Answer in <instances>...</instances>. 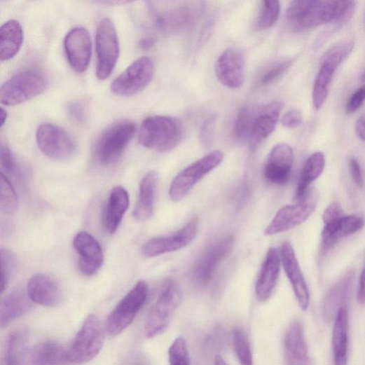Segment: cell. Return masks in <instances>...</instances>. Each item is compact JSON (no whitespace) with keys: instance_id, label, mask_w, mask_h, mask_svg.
<instances>
[{"instance_id":"cell-1","label":"cell","mask_w":365,"mask_h":365,"mask_svg":"<svg viewBox=\"0 0 365 365\" xmlns=\"http://www.w3.org/2000/svg\"><path fill=\"white\" fill-rule=\"evenodd\" d=\"M184 133V128L177 118L153 116L144 120L139 139L144 146L165 152L174 149L179 144Z\"/></svg>"},{"instance_id":"cell-2","label":"cell","mask_w":365,"mask_h":365,"mask_svg":"<svg viewBox=\"0 0 365 365\" xmlns=\"http://www.w3.org/2000/svg\"><path fill=\"white\" fill-rule=\"evenodd\" d=\"M182 300L183 294L177 282L172 279L167 280L148 313L144 326L147 338H155L167 329Z\"/></svg>"},{"instance_id":"cell-3","label":"cell","mask_w":365,"mask_h":365,"mask_svg":"<svg viewBox=\"0 0 365 365\" xmlns=\"http://www.w3.org/2000/svg\"><path fill=\"white\" fill-rule=\"evenodd\" d=\"M47 85L46 76L39 71L28 69L19 72L2 86L0 102L6 106L20 104L41 95Z\"/></svg>"},{"instance_id":"cell-4","label":"cell","mask_w":365,"mask_h":365,"mask_svg":"<svg viewBox=\"0 0 365 365\" xmlns=\"http://www.w3.org/2000/svg\"><path fill=\"white\" fill-rule=\"evenodd\" d=\"M104 338L101 319L95 315H90L67 350L68 361L78 364L92 360L101 351Z\"/></svg>"},{"instance_id":"cell-5","label":"cell","mask_w":365,"mask_h":365,"mask_svg":"<svg viewBox=\"0 0 365 365\" xmlns=\"http://www.w3.org/2000/svg\"><path fill=\"white\" fill-rule=\"evenodd\" d=\"M148 292L146 282L140 280L120 301L111 312L106 322V330L110 336H118L130 326L144 305Z\"/></svg>"},{"instance_id":"cell-6","label":"cell","mask_w":365,"mask_h":365,"mask_svg":"<svg viewBox=\"0 0 365 365\" xmlns=\"http://www.w3.org/2000/svg\"><path fill=\"white\" fill-rule=\"evenodd\" d=\"M136 128L129 120L120 121L107 129L95 146V157L102 165L116 162L132 139Z\"/></svg>"},{"instance_id":"cell-7","label":"cell","mask_w":365,"mask_h":365,"mask_svg":"<svg viewBox=\"0 0 365 365\" xmlns=\"http://www.w3.org/2000/svg\"><path fill=\"white\" fill-rule=\"evenodd\" d=\"M223 156L221 151H212L180 172L171 184V198L176 202L184 199L199 181L221 164Z\"/></svg>"},{"instance_id":"cell-8","label":"cell","mask_w":365,"mask_h":365,"mask_svg":"<svg viewBox=\"0 0 365 365\" xmlns=\"http://www.w3.org/2000/svg\"><path fill=\"white\" fill-rule=\"evenodd\" d=\"M97 55V76L106 79L112 73L119 57V42L116 28L109 18L99 24L96 34Z\"/></svg>"},{"instance_id":"cell-9","label":"cell","mask_w":365,"mask_h":365,"mask_svg":"<svg viewBox=\"0 0 365 365\" xmlns=\"http://www.w3.org/2000/svg\"><path fill=\"white\" fill-rule=\"evenodd\" d=\"M317 200V192L310 189L305 198L296 205L281 208L266 228L265 235L287 232L303 223L315 212Z\"/></svg>"},{"instance_id":"cell-10","label":"cell","mask_w":365,"mask_h":365,"mask_svg":"<svg viewBox=\"0 0 365 365\" xmlns=\"http://www.w3.org/2000/svg\"><path fill=\"white\" fill-rule=\"evenodd\" d=\"M154 65L149 57L133 62L111 85V91L119 96H132L144 90L151 82Z\"/></svg>"},{"instance_id":"cell-11","label":"cell","mask_w":365,"mask_h":365,"mask_svg":"<svg viewBox=\"0 0 365 365\" xmlns=\"http://www.w3.org/2000/svg\"><path fill=\"white\" fill-rule=\"evenodd\" d=\"M36 142L40 150L48 158L65 160L72 157L76 144L63 129L51 124L40 125L36 131Z\"/></svg>"},{"instance_id":"cell-12","label":"cell","mask_w":365,"mask_h":365,"mask_svg":"<svg viewBox=\"0 0 365 365\" xmlns=\"http://www.w3.org/2000/svg\"><path fill=\"white\" fill-rule=\"evenodd\" d=\"M354 4H347L340 0H319V1L294 25L298 29L315 28L333 20L343 22L352 13Z\"/></svg>"},{"instance_id":"cell-13","label":"cell","mask_w":365,"mask_h":365,"mask_svg":"<svg viewBox=\"0 0 365 365\" xmlns=\"http://www.w3.org/2000/svg\"><path fill=\"white\" fill-rule=\"evenodd\" d=\"M235 242L232 235L217 240L198 259L193 270L194 281L206 285L214 277L221 263L230 254Z\"/></svg>"},{"instance_id":"cell-14","label":"cell","mask_w":365,"mask_h":365,"mask_svg":"<svg viewBox=\"0 0 365 365\" xmlns=\"http://www.w3.org/2000/svg\"><path fill=\"white\" fill-rule=\"evenodd\" d=\"M198 228V220L193 219L173 235L149 240L143 245L142 253L145 257L151 258L181 250L195 239Z\"/></svg>"},{"instance_id":"cell-15","label":"cell","mask_w":365,"mask_h":365,"mask_svg":"<svg viewBox=\"0 0 365 365\" xmlns=\"http://www.w3.org/2000/svg\"><path fill=\"white\" fill-rule=\"evenodd\" d=\"M219 82L230 89L240 88L245 78V57L242 50L229 48L218 59L215 65Z\"/></svg>"},{"instance_id":"cell-16","label":"cell","mask_w":365,"mask_h":365,"mask_svg":"<svg viewBox=\"0 0 365 365\" xmlns=\"http://www.w3.org/2000/svg\"><path fill=\"white\" fill-rule=\"evenodd\" d=\"M64 46L72 69L78 73L85 72L90 65L92 55L89 32L84 27L74 28L67 34Z\"/></svg>"},{"instance_id":"cell-17","label":"cell","mask_w":365,"mask_h":365,"mask_svg":"<svg viewBox=\"0 0 365 365\" xmlns=\"http://www.w3.org/2000/svg\"><path fill=\"white\" fill-rule=\"evenodd\" d=\"M294 162V153L290 145L281 143L275 146L266 162L265 179L273 184H286L291 177Z\"/></svg>"},{"instance_id":"cell-18","label":"cell","mask_w":365,"mask_h":365,"mask_svg":"<svg viewBox=\"0 0 365 365\" xmlns=\"http://www.w3.org/2000/svg\"><path fill=\"white\" fill-rule=\"evenodd\" d=\"M73 246L78 256V267L84 275L96 274L104 263V254L99 242L87 232L78 233Z\"/></svg>"},{"instance_id":"cell-19","label":"cell","mask_w":365,"mask_h":365,"mask_svg":"<svg viewBox=\"0 0 365 365\" xmlns=\"http://www.w3.org/2000/svg\"><path fill=\"white\" fill-rule=\"evenodd\" d=\"M280 256L284 270L291 283L299 305L303 310H307L310 303V293L295 251L290 242H283Z\"/></svg>"},{"instance_id":"cell-20","label":"cell","mask_w":365,"mask_h":365,"mask_svg":"<svg viewBox=\"0 0 365 365\" xmlns=\"http://www.w3.org/2000/svg\"><path fill=\"white\" fill-rule=\"evenodd\" d=\"M363 217L359 215L342 216L326 223L322 232V249L326 252L342 238L354 234L364 226Z\"/></svg>"},{"instance_id":"cell-21","label":"cell","mask_w":365,"mask_h":365,"mask_svg":"<svg viewBox=\"0 0 365 365\" xmlns=\"http://www.w3.org/2000/svg\"><path fill=\"white\" fill-rule=\"evenodd\" d=\"M282 109L281 102H274L257 111L249 137L252 150H256L261 144L274 132Z\"/></svg>"},{"instance_id":"cell-22","label":"cell","mask_w":365,"mask_h":365,"mask_svg":"<svg viewBox=\"0 0 365 365\" xmlns=\"http://www.w3.org/2000/svg\"><path fill=\"white\" fill-rule=\"evenodd\" d=\"M27 291L33 303L46 307L56 306L61 300L58 284L45 274L33 275L28 281Z\"/></svg>"},{"instance_id":"cell-23","label":"cell","mask_w":365,"mask_h":365,"mask_svg":"<svg viewBox=\"0 0 365 365\" xmlns=\"http://www.w3.org/2000/svg\"><path fill=\"white\" fill-rule=\"evenodd\" d=\"M280 251L277 248L268 250L256 284V293L261 301H266L272 295L280 275Z\"/></svg>"},{"instance_id":"cell-24","label":"cell","mask_w":365,"mask_h":365,"mask_svg":"<svg viewBox=\"0 0 365 365\" xmlns=\"http://www.w3.org/2000/svg\"><path fill=\"white\" fill-rule=\"evenodd\" d=\"M130 207V196L127 190L120 186L114 188L110 193L104 215V223L108 233L113 234Z\"/></svg>"},{"instance_id":"cell-25","label":"cell","mask_w":365,"mask_h":365,"mask_svg":"<svg viewBox=\"0 0 365 365\" xmlns=\"http://www.w3.org/2000/svg\"><path fill=\"white\" fill-rule=\"evenodd\" d=\"M286 359L289 364H310L303 329L300 322H294L285 338Z\"/></svg>"},{"instance_id":"cell-26","label":"cell","mask_w":365,"mask_h":365,"mask_svg":"<svg viewBox=\"0 0 365 365\" xmlns=\"http://www.w3.org/2000/svg\"><path fill=\"white\" fill-rule=\"evenodd\" d=\"M157 184L158 174L155 171L149 172L142 179L139 199L133 213L137 221H145L152 216Z\"/></svg>"},{"instance_id":"cell-27","label":"cell","mask_w":365,"mask_h":365,"mask_svg":"<svg viewBox=\"0 0 365 365\" xmlns=\"http://www.w3.org/2000/svg\"><path fill=\"white\" fill-rule=\"evenodd\" d=\"M24 39L21 25L16 20L6 22L0 29V60L8 61L19 53Z\"/></svg>"},{"instance_id":"cell-28","label":"cell","mask_w":365,"mask_h":365,"mask_svg":"<svg viewBox=\"0 0 365 365\" xmlns=\"http://www.w3.org/2000/svg\"><path fill=\"white\" fill-rule=\"evenodd\" d=\"M31 299L25 290L17 289L8 294L0 306V319L2 327L25 314L32 307Z\"/></svg>"},{"instance_id":"cell-29","label":"cell","mask_w":365,"mask_h":365,"mask_svg":"<svg viewBox=\"0 0 365 365\" xmlns=\"http://www.w3.org/2000/svg\"><path fill=\"white\" fill-rule=\"evenodd\" d=\"M324 166H326V159L321 152H316L307 159L297 185L295 193L296 201L300 202L305 198L310 190V185L321 176Z\"/></svg>"},{"instance_id":"cell-30","label":"cell","mask_w":365,"mask_h":365,"mask_svg":"<svg viewBox=\"0 0 365 365\" xmlns=\"http://www.w3.org/2000/svg\"><path fill=\"white\" fill-rule=\"evenodd\" d=\"M348 329V313L346 308L342 307L337 312L333 332V350L336 364H347Z\"/></svg>"},{"instance_id":"cell-31","label":"cell","mask_w":365,"mask_h":365,"mask_svg":"<svg viewBox=\"0 0 365 365\" xmlns=\"http://www.w3.org/2000/svg\"><path fill=\"white\" fill-rule=\"evenodd\" d=\"M68 361L67 350L54 341L41 343L30 349L27 363L57 364Z\"/></svg>"},{"instance_id":"cell-32","label":"cell","mask_w":365,"mask_h":365,"mask_svg":"<svg viewBox=\"0 0 365 365\" xmlns=\"http://www.w3.org/2000/svg\"><path fill=\"white\" fill-rule=\"evenodd\" d=\"M29 336L25 330L13 332L9 336L6 350L7 364H23L27 363L30 351Z\"/></svg>"},{"instance_id":"cell-33","label":"cell","mask_w":365,"mask_h":365,"mask_svg":"<svg viewBox=\"0 0 365 365\" xmlns=\"http://www.w3.org/2000/svg\"><path fill=\"white\" fill-rule=\"evenodd\" d=\"M352 276L350 275L341 280L328 294L323 303V315L330 319L333 315H337V309L345 307L347 296L352 288Z\"/></svg>"},{"instance_id":"cell-34","label":"cell","mask_w":365,"mask_h":365,"mask_svg":"<svg viewBox=\"0 0 365 365\" xmlns=\"http://www.w3.org/2000/svg\"><path fill=\"white\" fill-rule=\"evenodd\" d=\"M337 69L329 63L321 62V67L315 80L312 92L313 105L316 110H319L326 102L329 86Z\"/></svg>"},{"instance_id":"cell-35","label":"cell","mask_w":365,"mask_h":365,"mask_svg":"<svg viewBox=\"0 0 365 365\" xmlns=\"http://www.w3.org/2000/svg\"><path fill=\"white\" fill-rule=\"evenodd\" d=\"M256 111L249 106H242L238 111L234 125V136L236 139L242 140L250 137Z\"/></svg>"},{"instance_id":"cell-36","label":"cell","mask_w":365,"mask_h":365,"mask_svg":"<svg viewBox=\"0 0 365 365\" xmlns=\"http://www.w3.org/2000/svg\"><path fill=\"white\" fill-rule=\"evenodd\" d=\"M0 209L6 214L15 213L19 205L18 197L15 188L4 174L0 177Z\"/></svg>"},{"instance_id":"cell-37","label":"cell","mask_w":365,"mask_h":365,"mask_svg":"<svg viewBox=\"0 0 365 365\" xmlns=\"http://www.w3.org/2000/svg\"><path fill=\"white\" fill-rule=\"evenodd\" d=\"M280 14V0H263V7L256 22V28L263 30L272 27Z\"/></svg>"},{"instance_id":"cell-38","label":"cell","mask_w":365,"mask_h":365,"mask_svg":"<svg viewBox=\"0 0 365 365\" xmlns=\"http://www.w3.org/2000/svg\"><path fill=\"white\" fill-rule=\"evenodd\" d=\"M233 343L237 357L241 364H253V355L249 338L245 331L236 328L233 330Z\"/></svg>"},{"instance_id":"cell-39","label":"cell","mask_w":365,"mask_h":365,"mask_svg":"<svg viewBox=\"0 0 365 365\" xmlns=\"http://www.w3.org/2000/svg\"><path fill=\"white\" fill-rule=\"evenodd\" d=\"M294 62V59H288L271 65L261 74L258 82L259 86L266 87L275 82L277 79L289 70Z\"/></svg>"},{"instance_id":"cell-40","label":"cell","mask_w":365,"mask_h":365,"mask_svg":"<svg viewBox=\"0 0 365 365\" xmlns=\"http://www.w3.org/2000/svg\"><path fill=\"white\" fill-rule=\"evenodd\" d=\"M354 47L352 41L338 43L324 55L321 62H327L338 68L349 57Z\"/></svg>"},{"instance_id":"cell-41","label":"cell","mask_w":365,"mask_h":365,"mask_svg":"<svg viewBox=\"0 0 365 365\" xmlns=\"http://www.w3.org/2000/svg\"><path fill=\"white\" fill-rule=\"evenodd\" d=\"M169 358L171 364H191V358L186 340L179 337L177 338L169 350Z\"/></svg>"},{"instance_id":"cell-42","label":"cell","mask_w":365,"mask_h":365,"mask_svg":"<svg viewBox=\"0 0 365 365\" xmlns=\"http://www.w3.org/2000/svg\"><path fill=\"white\" fill-rule=\"evenodd\" d=\"M17 266V259L14 254L8 249L1 250V268H2V281L1 291L2 294L5 292L8 288L12 275L15 271Z\"/></svg>"},{"instance_id":"cell-43","label":"cell","mask_w":365,"mask_h":365,"mask_svg":"<svg viewBox=\"0 0 365 365\" xmlns=\"http://www.w3.org/2000/svg\"><path fill=\"white\" fill-rule=\"evenodd\" d=\"M319 1V0H293L287 11L289 21L294 25Z\"/></svg>"},{"instance_id":"cell-44","label":"cell","mask_w":365,"mask_h":365,"mask_svg":"<svg viewBox=\"0 0 365 365\" xmlns=\"http://www.w3.org/2000/svg\"><path fill=\"white\" fill-rule=\"evenodd\" d=\"M216 117L213 115L209 117L202 124L199 138L202 146L209 149L212 146L216 128Z\"/></svg>"},{"instance_id":"cell-45","label":"cell","mask_w":365,"mask_h":365,"mask_svg":"<svg viewBox=\"0 0 365 365\" xmlns=\"http://www.w3.org/2000/svg\"><path fill=\"white\" fill-rule=\"evenodd\" d=\"M0 165L3 173L11 174L15 169V162L11 151L7 145L2 144L0 149Z\"/></svg>"},{"instance_id":"cell-46","label":"cell","mask_w":365,"mask_h":365,"mask_svg":"<svg viewBox=\"0 0 365 365\" xmlns=\"http://www.w3.org/2000/svg\"><path fill=\"white\" fill-rule=\"evenodd\" d=\"M303 123L302 113L296 109L291 110L284 114L282 118V124L289 129H296L300 128Z\"/></svg>"},{"instance_id":"cell-47","label":"cell","mask_w":365,"mask_h":365,"mask_svg":"<svg viewBox=\"0 0 365 365\" xmlns=\"http://www.w3.org/2000/svg\"><path fill=\"white\" fill-rule=\"evenodd\" d=\"M365 102V85L358 89L349 99L346 111L347 113L357 111Z\"/></svg>"},{"instance_id":"cell-48","label":"cell","mask_w":365,"mask_h":365,"mask_svg":"<svg viewBox=\"0 0 365 365\" xmlns=\"http://www.w3.org/2000/svg\"><path fill=\"white\" fill-rule=\"evenodd\" d=\"M69 116L78 123H83L85 119V110L79 103H72L69 106Z\"/></svg>"},{"instance_id":"cell-49","label":"cell","mask_w":365,"mask_h":365,"mask_svg":"<svg viewBox=\"0 0 365 365\" xmlns=\"http://www.w3.org/2000/svg\"><path fill=\"white\" fill-rule=\"evenodd\" d=\"M342 216H343V210L339 202H333V204L324 211L323 221L324 223H326Z\"/></svg>"},{"instance_id":"cell-50","label":"cell","mask_w":365,"mask_h":365,"mask_svg":"<svg viewBox=\"0 0 365 365\" xmlns=\"http://www.w3.org/2000/svg\"><path fill=\"white\" fill-rule=\"evenodd\" d=\"M350 166L351 175L355 184L359 188H363L364 179L358 160L354 158H351Z\"/></svg>"},{"instance_id":"cell-51","label":"cell","mask_w":365,"mask_h":365,"mask_svg":"<svg viewBox=\"0 0 365 365\" xmlns=\"http://www.w3.org/2000/svg\"><path fill=\"white\" fill-rule=\"evenodd\" d=\"M357 300L360 304L365 303V266L363 268V270L361 272L360 279H359V289H358V293H357Z\"/></svg>"},{"instance_id":"cell-52","label":"cell","mask_w":365,"mask_h":365,"mask_svg":"<svg viewBox=\"0 0 365 365\" xmlns=\"http://www.w3.org/2000/svg\"><path fill=\"white\" fill-rule=\"evenodd\" d=\"M92 1L104 6H116L130 4L137 0H92Z\"/></svg>"},{"instance_id":"cell-53","label":"cell","mask_w":365,"mask_h":365,"mask_svg":"<svg viewBox=\"0 0 365 365\" xmlns=\"http://www.w3.org/2000/svg\"><path fill=\"white\" fill-rule=\"evenodd\" d=\"M355 130L358 137L365 142V115H363L358 118Z\"/></svg>"},{"instance_id":"cell-54","label":"cell","mask_w":365,"mask_h":365,"mask_svg":"<svg viewBox=\"0 0 365 365\" xmlns=\"http://www.w3.org/2000/svg\"><path fill=\"white\" fill-rule=\"evenodd\" d=\"M154 45L153 40L151 38L143 39L140 43V47L143 50H149Z\"/></svg>"},{"instance_id":"cell-55","label":"cell","mask_w":365,"mask_h":365,"mask_svg":"<svg viewBox=\"0 0 365 365\" xmlns=\"http://www.w3.org/2000/svg\"><path fill=\"white\" fill-rule=\"evenodd\" d=\"M0 116H1V128H3L8 118V113L4 108H2L1 111H0Z\"/></svg>"},{"instance_id":"cell-56","label":"cell","mask_w":365,"mask_h":365,"mask_svg":"<svg viewBox=\"0 0 365 365\" xmlns=\"http://www.w3.org/2000/svg\"><path fill=\"white\" fill-rule=\"evenodd\" d=\"M216 364H226L227 362L225 359L220 355H218L216 358Z\"/></svg>"},{"instance_id":"cell-57","label":"cell","mask_w":365,"mask_h":365,"mask_svg":"<svg viewBox=\"0 0 365 365\" xmlns=\"http://www.w3.org/2000/svg\"><path fill=\"white\" fill-rule=\"evenodd\" d=\"M340 1L345 4H354L353 0H340Z\"/></svg>"},{"instance_id":"cell-58","label":"cell","mask_w":365,"mask_h":365,"mask_svg":"<svg viewBox=\"0 0 365 365\" xmlns=\"http://www.w3.org/2000/svg\"><path fill=\"white\" fill-rule=\"evenodd\" d=\"M361 81L362 83H365V71L363 73V74L361 77Z\"/></svg>"},{"instance_id":"cell-59","label":"cell","mask_w":365,"mask_h":365,"mask_svg":"<svg viewBox=\"0 0 365 365\" xmlns=\"http://www.w3.org/2000/svg\"><path fill=\"white\" fill-rule=\"evenodd\" d=\"M364 25H365V14H364Z\"/></svg>"}]
</instances>
